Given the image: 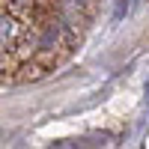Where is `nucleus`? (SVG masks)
Returning <instances> with one entry per match:
<instances>
[{
  "mask_svg": "<svg viewBox=\"0 0 149 149\" xmlns=\"http://www.w3.org/2000/svg\"><path fill=\"white\" fill-rule=\"evenodd\" d=\"M60 39H63V24L48 21L42 27V33H39V48L42 51H54V48H60Z\"/></svg>",
  "mask_w": 149,
  "mask_h": 149,
  "instance_id": "nucleus-1",
  "label": "nucleus"
},
{
  "mask_svg": "<svg viewBox=\"0 0 149 149\" xmlns=\"http://www.w3.org/2000/svg\"><path fill=\"white\" fill-rule=\"evenodd\" d=\"M15 36H18V24H15V18H12V15H0V51H6Z\"/></svg>",
  "mask_w": 149,
  "mask_h": 149,
  "instance_id": "nucleus-2",
  "label": "nucleus"
},
{
  "mask_svg": "<svg viewBox=\"0 0 149 149\" xmlns=\"http://www.w3.org/2000/svg\"><path fill=\"white\" fill-rule=\"evenodd\" d=\"M131 9V0H113V24H122Z\"/></svg>",
  "mask_w": 149,
  "mask_h": 149,
  "instance_id": "nucleus-3",
  "label": "nucleus"
},
{
  "mask_svg": "<svg viewBox=\"0 0 149 149\" xmlns=\"http://www.w3.org/2000/svg\"><path fill=\"white\" fill-rule=\"evenodd\" d=\"M93 0H63V6L72 9V12H84V9H90Z\"/></svg>",
  "mask_w": 149,
  "mask_h": 149,
  "instance_id": "nucleus-4",
  "label": "nucleus"
},
{
  "mask_svg": "<svg viewBox=\"0 0 149 149\" xmlns=\"http://www.w3.org/2000/svg\"><path fill=\"white\" fill-rule=\"evenodd\" d=\"M143 93H146V102H149V78H146V86H143Z\"/></svg>",
  "mask_w": 149,
  "mask_h": 149,
  "instance_id": "nucleus-5",
  "label": "nucleus"
}]
</instances>
